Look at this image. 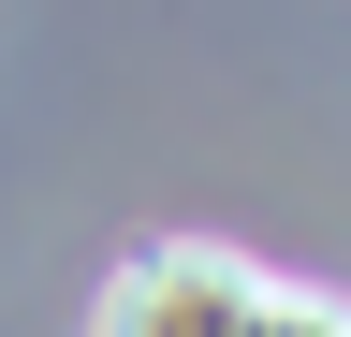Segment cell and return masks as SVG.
Returning <instances> with one entry per match:
<instances>
[{"label":"cell","instance_id":"6da1fadb","mask_svg":"<svg viewBox=\"0 0 351 337\" xmlns=\"http://www.w3.org/2000/svg\"><path fill=\"white\" fill-rule=\"evenodd\" d=\"M249 308H263V264H249V249L147 235V249H132V264L103 279L88 337H249Z\"/></svg>","mask_w":351,"mask_h":337},{"label":"cell","instance_id":"7a4b0ae2","mask_svg":"<svg viewBox=\"0 0 351 337\" xmlns=\"http://www.w3.org/2000/svg\"><path fill=\"white\" fill-rule=\"evenodd\" d=\"M249 337H351V308H337V293H293V279H263Z\"/></svg>","mask_w":351,"mask_h":337}]
</instances>
